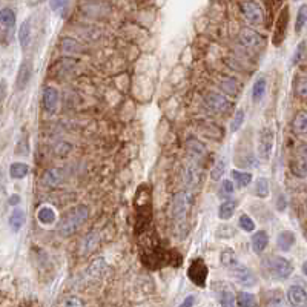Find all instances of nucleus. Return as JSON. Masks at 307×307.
Returning a JSON list of instances; mask_svg holds the SVG:
<instances>
[{"mask_svg": "<svg viewBox=\"0 0 307 307\" xmlns=\"http://www.w3.org/2000/svg\"><path fill=\"white\" fill-rule=\"evenodd\" d=\"M207 275H209V268L207 264L204 263L203 258H195L188 268V276L189 280L195 284L204 287L206 281H207Z\"/></svg>", "mask_w": 307, "mask_h": 307, "instance_id": "20e7f679", "label": "nucleus"}, {"mask_svg": "<svg viewBox=\"0 0 307 307\" xmlns=\"http://www.w3.org/2000/svg\"><path fill=\"white\" fill-rule=\"evenodd\" d=\"M225 169H226L225 161H218V163L212 167V171H211V178H212V180H221L223 174H225Z\"/></svg>", "mask_w": 307, "mask_h": 307, "instance_id": "ea45409f", "label": "nucleus"}, {"mask_svg": "<svg viewBox=\"0 0 307 307\" xmlns=\"http://www.w3.org/2000/svg\"><path fill=\"white\" fill-rule=\"evenodd\" d=\"M195 161H198V160H191V163L186 164L185 172H183V180L189 188L198 186L200 178H201V167Z\"/></svg>", "mask_w": 307, "mask_h": 307, "instance_id": "9d476101", "label": "nucleus"}, {"mask_svg": "<svg viewBox=\"0 0 307 307\" xmlns=\"http://www.w3.org/2000/svg\"><path fill=\"white\" fill-rule=\"evenodd\" d=\"M220 303H221V307H235L236 297H235V294H233L232 290H225L221 294Z\"/></svg>", "mask_w": 307, "mask_h": 307, "instance_id": "4c0bfd02", "label": "nucleus"}, {"mask_svg": "<svg viewBox=\"0 0 307 307\" xmlns=\"http://www.w3.org/2000/svg\"><path fill=\"white\" fill-rule=\"evenodd\" d=\"M266 78L264 77H258L254 83V89H252V97H254V102L258 103L263 100L264 94H266Z\"/></svg>", "mask_w": 307, "mask_h": 307, "instance_id": "bb28decb", "label": "nucleus"}, {"mask_svg": "<svg viewBox=\"0 0 307 307\" xmlns=\"http://www.w3.org/2000/svg\"><path fill=\"white\" fill-rule=\"evenodd\" d=\"M37 218L41 225L45 226H49V225H54L55 220H57V215H55V211L51 207V206H41L37 212Z\"/></svg>", "mask_w": 307, "mask_h": 307, "instance_id": "412c9836", "label": "nucleus"}, {"mask_svg": "<svg viewBox=\"0 0 307 307\" xmlns=\"http://www.w3.org/2000/svg\"><path fill=\"white\" fill-rule=\"evenodd\" d=\"M43 106L48 114H54L59 108V91L55 88H45L43 91Z\"/></svg>", "mask_w": 307, "mask_h": 307, "instance_id": "ddd939ff", "label": "nucleus"}, {"mask_svg": "<svg viewBox=\"0 0 307 307\" xmlns=\"http://www.w3.org/2000/svg\"><path fill=\"white\" fill-rule=\"evenodd\" d=\"M264 268L270 273V276L276 278V280H286L294 272L292 263L283 257H269L264 261Z\"/></svg>", "mask_w": 307, "mask_h": 307, "instance_id": "7ed1b4c3", "label": "nucleus"}, {"mask_svg": "<svg viewBox=\"0 0 307 307\" xmlns=\"http://www.w3.org/2000/svg\"><path fill=\"white\" fill-rule=\"evenodd\" d=\"M19 41H20V46L22 49H28L31 43V25H30V20H26L22 23L20 30H19Z\"/></svg>", "mask_w": 307, "mask_h": 307, "instance_id": "b1692460", "label": "nucleus"}, {"mask_svg": "<svg viewBox=\"0 0 307 307\" xmlns=\"http://www.w3.org/2000/svg\"><path fill=\"white\" fill-rule=\"evenodd\" d=\"M292 172L297 177H307V161L303 158H298L297 161L292 163Z\"/></svg>", "mask_w": 307, "mask_h": 307, "instance_id": "e433bc0d", "label": "nucleus"}, {"mask_svg": "<svg viewBox=\"0 0 307 307\" xmlns=\"http://www.w3.org/2000/svg\"><path fill=\"white\" fill-rule=\"evenodd\" d=\"M294 244H295V235H294V232L283 230L280 235H278L276 246H278V249H280V250H283V252H289Z\"/></svg>", "mask_w": 307, "mask_h": 307, "instance_id": "6ab92c4d", "label": "nucleus"}, {"mask_svg": "<svg viewBox=\"0 0 307 307\" xmlns=\"http://www.w3.org/2000/svg\"><path fill=\"white\" fill-rule=\"evenodd\" d=\"M86 218H88V207L83 204L76 206L73 209H69L62 217L57 230L62 236H69L80 229V226L86 221Z\"/></svg>", "mask_w": 307, "mask_h": 307, "instance_id": "f257e3e1", "label": "nucleus"}, {"mask_svg": "<svg viewBox=\"0 0 307 307\" xmlns=\"http://www.w3.org/2000/svg\"><path fill=\"white\" fill-rule=\"evenodd\" d=\"M300 158L306 160L307 161V145H303L301 149H300Z\"/></svg>", "mask_w": 307, "mask_h": 307, "instance_id": "49530a36", "label": "nucleus"}, {"mask_svg": "<svg viewBox=\"0 0 307 307\" xmlns=\"http://www.w3.org/2000/svg\"><path fill=\"white\" fill-rule=\"evenodd\" d=\"M269 243V236L264 230H258L257 233H254L252 240H250V244H252V250L255 254H261L264 252V249L268 247Z\"/></svg>", "mask_w": 307, "mask_h": 307, "instance_id": "a211bd4d", "label": "nucleus"}, {"mask_svg": "<svg viewBox=\"0 0 307 307\" xmlns=\"http://www.w3.org/2000/svg\"><path fill=\"white\" fill-rule=\"evenodd\" d=\"M301 270H303V273H304V275L307 276V260H306V261L303 263V266H301Z\"/></svg>", "mask_w": 307, "mask_h": 307, "instance_id": "09e8293b", "label": "nucleus"}, {"mask_svg": "<svg viewBox=\"0 0 307 307\" xmlns=\"http://www.w3.org/2000/svg\"><path fill=\"white\" fill-rule=\"evenodd\" d=\"M236 304L240 307H255L257 306V298L250 292H240L236 297Z\"/></svg>", "mask_w": 307, "mask_h": 307, "instance_id": "7c9ffc66", "label": "nucleus"}, {"mask_svg": "<svg viewBox=\"0 0 307 307\" xmlns=\"http://www.w3.org/2000/svg\"><path fill=\"white\" fill-rule=\"evenodd\" d=\"M11 206H17L19 203H20V197L19 195H11V198H9V201H8Z\"/></svg>", "mask_w": 307, "mask_h": 307, "instance_id": "a18cd8bd", "label": "nucleus"}, {"mask_svg": "<svg viewBox=\"0 0 307 307\" xmlns=\"http://www.w3.org/2000/svg\"><path fill=\"white\" fill-rule=\"evenodd\" d=\"M304 26H307V5H301L297 14L295 20V33H301L304 30Z\"/></svg>", "mask_w": 307, "mask_h": 307, "instance_id": "2f4dec72", "label": "nucleus"}, {"mask_svg": "<svg viewBox=\"0 0 307 307\" xmlns=\"http://www.w3.org/2000/svg\"><path fill=\"white\" fill-rule=\"evenodd\" d=\"M0 23H2L3 30H9L16 25V12L11 8H3L0 11Z\"/></svg>", "mask_w": 307, "mask_h": 307, "instance_id": "393cba45", "label": "nucleus"}, {"mask_svg": "<svg viewBox=\"0 0 307 307\" xmlns=\"http://www.w3.org/2000/svg\"><path fill=\"white\" fill-rule=\"evenodd\" d=\"M287 300L294 307L307 306V292L301 286H290L287 290Z\"/></svg>", "mask_w": 307, "mask_h": 307, "instance_id": "f8f14e48", "label": "nucleus"}, {"mask_svg": "<svg viewBox=\"0 0 307 307\" xmlns=\"http://www.w3.org/2000/svg\"><path fill=\"white\" fill-rule=\"evenodd\" d=\"M240 228L244 230V232H254L255 230V221L250 218L249 215L243 214L240 217Z\"/></svg>", "mask_w": 307, "mask_h": 307, "instance_id": "58836bf2", "label": "nucleus"}, {"mask_svg": "<svg viewBox=\"0 0 307 307\" xmlns=\"http://www.w3.org/2000/svg\"><path fill=\"white\" fill-rule=\"evenodd\" d=\"M203 100H204V105L209 109L214 111V113H218V114L228 113V111H230V108H232V103L226 99L225 95H221L218 92H214V91L206 92Z\"/></svg>", "mask_w": 307, "mask_h": 307, "instance_id": "423d86ee", "label": "nucleus"}, {"mask_svg": "<svg viewBox=\"0 0 307 307\" xmlns=\"http://www.w3.org/2000/svg\"><path fill=\"white\" fill-rule=\"evenodd\" d=\"M220 261H221L223 266L228 268V269H232V268L236 266V264H238V261H236V255H235V252L232 249L223 250V252L220 254Z\"/></svg>", "mask_w": 307, "mask_h": 307, "instance_id": "c85d7f7f", "label": "nucleus"}, {"mask_svg": "<svg viewBox=\"0 0 307 307\" xmlns=\"http://www.w3.org/2000/svg\"><path fill=\"white\" fill-rule=\"evenodd\" d=\"M294 129L298 134H306L307 132V113L306 111H301V113L297 114V117L294 120Z\"/></svg>", "mask_w": 307, "mask_h": 307, "instance_id": "473e14b6", "label": "nucleus"}, {"mask_svg": "<svg viewBox=\"0 0 307 307\" xmlns=\"http://www.w3.org/2000/svg\"><path fill=\"white\" fill-rule=\"evenodd\" d=\"M195 301H197V297H195V295H189V297H186L183 300V303H181L178 307H193Z\"/></svg>", "mask_w": 307, "mask_h": 307, "instance_id": "c03bdc74", "label": "nucleus"}, {"mask_svg": "<svg viewBox=\"0 0 307 307\" xmlns=\"http://www.w3.org/2000/svg\"><path fill=\"white\" fill-rule=\"evenodd\" d=\"M221 191H223V193H226V195H233L235 186L232 183V180H223L221 181Z\"/></svg>", "mask_w": 307, "mask_h": 307, "instance_id": "79ce46f5", "label": "nucleus"}, {"mask_svg": "<svg viewBox=\"0 0 307 307\" xmlns=\"http://www.w3.org/2000/svg\"><path fill=\"white\" fill-rule=\"evenodd\" d=\"M297 94L301 99L307 100V78H300L297 81Z\"/></svg>", "mask_w": 307, "mask_h": 307, "instance_id": "a19ab883", "label": "nucleus"}, {"mask_svg": "<svg viewBox=\"0 0 307 307\" xmlns=\"http://www.w3.org/2000/svg\"><path fill=\"white\" fill-rule=\"evenodd\" d=\"M45 186H51V188H55L59 186L62 181H63V169H59V167H52V169H48L41 178Z\"/></svg>", "mask_w": 307, "mask_h": 307, "instance_id": "dca6fc26", "label": "nucleus"}, {"mask_svg": "<svg viewBox=\"0 0 307 307\" xmlns=\"http://www.w3.org/2000/svg\"><path fill=\"white\" fill-rule=\"evenodd\" d=\"M255 192L260 198H268L269 197V181L268 178H258L257 180V185H255Z\"/></svg>", "mask_w": 307, "mask_h": 307, "instance_id": "72a5a7b5", "label": "nucleus"}, {"mask_svg": "<svg viewBox=\"0 0 307 307\" xmlns=\"http://www.w3.org/2000/svg\"><path fill=\"white\" fill-rule=\"evenodd\" d=\"M106 270H108V264H106L105 258L100 257L89 264V268L86 269V273L89 278H92V280H100V278L106 273Z\"/></svg>", "mask_w": 307, "mask_h": 307, "instance_id": "2eb2a0df", "label": "nucleus"}, {"mask_svg": "<svg viewBox=\"0 0 307 307\" xmlns=\"http://www.w3.org/2000/svg\"><path fill=\"white\" fill-rule=\"evenodd\" d=\"M230 272H232V275H233V278L236 281H238L241 286H246V287H254L255 286V283H257V276H255V273L250 270L249 268H246V266H243V264H236L235 268H232L230 269Z\"/></svg>", "mask_w": 307, "mask_h": 307, "instance_id": "6e6552de", "label": "nucleus"}, {"mask_svg": "<svg viewBox=\"0 0 307 307\" xmlns=\"http://www.w3.org/2000/svg\"><path fill=\"white\" fill-rule=\"evenodd\" d=\"M186 148H188V154L192 157V160H198V158H201L204 154H206L204 145L200 140H197V138H193V137L188 138Z\"/></svg>", "mask_w": 307, "mask_h": 307, "instance_id": "f3484780", "label": "nucleus"}, {"mask_svg": "<svg viewBox=\"0 0 307 307\" xmlns=\"http://www.w3.org/2000/svg\"><path fill=\"white\" fill-rule=\"evenodd\" d=\"M192 193L188 191H181L174 195L171 201V217L175 220L177 225H183L186 221V215L192 206Z\"/></svg>", "mask_w": 307, "mask_h": 307, "instance_id": "f03ea898", "label": "nucleus"}, {"mask_svg": "<svg viewBox=\"0 0 307 307\" xmlns=\"http://www.w3.org/2000/svg\"><path fill=\"white\" fill-rule=\"evenodd\" d=\"M258 157L263 161H268L270 158V154L273 149V131L270 128H263L258 134Z\"/></svg>", "mask_w": 307, "mask_h": 307, "instance_id": "39448f33", "label": "nucleus"}, {"mask_svg": "<svg viewBox=\"0 0 307 307\" xmlns=\"http://www.w3.org/2000/svg\"><path fill=\"white\" fill-rule=\"evenodd\" d=\"M243 16L246 17V20L252 25H261L264 20V12L260 3L257 2H246L240 5Z\"/></svg>", "mask_w": 307, "mask_h": 307, "instance_id": "0eeeda50", "label": "nucleus"}, {"mask_svg": "<svg viewBox=\"0 0 307 307\" xmlns=\"http://www.w3.org/2000/svg\"><path fill=\"white\" fill-rule=\"evenodd\" d=\"M235 209H236V203L229 200V201H225L220 207H218V218L220 220H229L233 217L235 214Z\"/></svg>", "mask_w": 307, "mask_h": 307, "instance_id": "cd10ccee", "label": "nucleus"}, {"mask_svg": "<svg viewBox=\"0 0 307 307\" xmlns=\"http://www.w3.org/2000/svg\"><path fill=\"white\" fill-rule=\"evenodd\" d=\"M236 235V230L233 226H229V225H221L218 229H217V236L218 238H223V240H229V238H233Z\"/></svg>", "mask_w": 307, "mask_h": 307, "instance_id": "f704fd0d", "label": "nucleus"}, {"mask_svg": "<svg viewBox=\"0 0 307 307\" xmlns=\"http://www.w3.org/2000/svg\"><path fill=\"white\" fill-rule=\"evenodd\" d=\"M304 307H307V306H304Z\"/></svg>", "mask_w": 307, "mask_h": 307, "instance_id": "8fccbe9b", "label": "nucleus"}, {"mask_svg": "<svg viewBox=\"0 0 307 307\" xmlns=\"http://www.w3.org/2000/svg\"><path fill=\"white\" fill-rule=\"evenodd\" d=\"M303 48H304V43H300L298 51H297V55H294V63H298V60H300V55L303 54Z\"/></svg>", "mask_w": 307, "mask_h": 307, "instance_id": "de8ad7c7", "label": "nucleus"}, {"mask_svg": "<svg viewBox=\"0 0 307 307\" xmlns=\"http://www.w3.org/2000/svg\"><path fill=\"white\" fill-rule=\"evenodd\" d=\"M287 23H289V8L284 6V9L280 14V17H278V20H276V26H275V31H273L272 41H273L275 46H280L283 43V40L286 37Z\"/></svg>", "mask_w": 307, "mask_h": 307, "instance_id": "1a4fd4ad", "label": "nucleus"}, {"mask_svg": "<svg viewBox=\"0 0 307 307\" xmlns=\"http://www.w3.org/2000/svg\"><path fill=\"white\" fill-rule=\"evenodd\" d=\"M238 41L244 48H257L263 43V37L257 31L250 30V28H243L238 34Z\"/></svg>", "mask_w": 307, "mask_h": 307, "instance_id": "9b49d317", "label": "nucleus"}, {"mask_svg": "<svg viewBox=\"0 0 307 307\" xmlns=\"http://www.w3.org/2000/svg\"><path fill=\"white\" fill-rule=\"evenodd\" d=\"M31 74H33V65L25 60L22 62L20 68H19V74H17V81H16V86H17V91H23L28 85V81L31 78Z\"/></svg>", "mask_w": 307, "mask_h": 307, "instance_id": "4468645a", "label": "nucleus"}, {"mask_svg": "<svg viewBox=\"0 0 307 307\" xmlns=\"http://www.w3.org/2000/svg\"><path fill=\"white\" fill-rule=\"evenodd\" d=\"M28 172H30V166L25 164V163H12L9 166V175L14 180L25 178L28 175Z\"/></svg>", "mask_w": 307, "mask_h": 307, "instance_id": "a878e982", "label": "nucleus"}, {"mask_svg": "<svg viewBox=\"0 0 307 307\" xmlns=\"http://www.w3.org/2000/svg\"><path fill=\"white\" fill-rule=\"evenodd\" d=\"M99 240H100V236L97 232H89L86 235V238L83 240V244H81V255H89L92 250L99 246Z\"/></svg>", "mask_w": 307, "mask_h": 307, "instance_id": "4be33fe9", "label": "nucleus"}, {"mask_svg": "<svg viewBox=\"0 0 307 307\" xmlns=\"http://www.w3.org/2000/svg\"><path fill=\"white\" fill-rule=\"evenodd\" d=\"M230 178L235 181L236 185H240L241 188H244V186L250 185V181H252V174L250 172H241V171H232Z\"/></svg>", "mask_w": 307, "mask_h": 307, "instance_id": "c756f323", "label": "nucleus"}, {"mask_svg": "<svg viewBox=\"0 0 307 307\" xmlns=\"http://www.w3.org/2000/svg\"><path fill=\"white\" fill-rule=\"evenodd\" d=\"M244 120H246L244 109L240 108V109L235 113V115H233V120H232V124H230V131H232V132H236V131H238V129L243 126Z\"/></svg>", "mask_w": 307, "mask_h": 307, "instance_id": "c9c22d12", "label": "nucleus"}, {"mask_svg": "<svg viewBox=\"0 0 307 307\" xmlns=\"http://www.w3.org/2000/svg\"><path fill=\"white\" fill-rule=\"evenodd\" d=\"M220 88H221V91L225 92V94H228V95H236L238 94V91H240V86H238V83H236V80L233 78V77H223L221 80H220Z\"/></svg>", "mask_w": 307, "mask_h": 307, "instance_id": "5701e85b", "label": "nucleus"}, {"mask_svg": "<svg viewBox=\"0 0 307 307\" xmlns=\"http://www.w3.org/2000/svg\"><path fill=\"white\" fill-rule=\"evenodd\" d=\"M63 307H83V301L77 297H71V298L65 300Z\"/></svg>", "mask_w": 307, "mask_h": 307, "instance_id": "37998d69", "label": "nucleus"}, {"mask_svg": "<svg viewBox=\"0 0 307 307\" xmlns=\"http://www.w3.org/2000/svg\"><path fill=\"white\" fill-rule=\"evenodd\" d=\"M25 212H23V209L20 207H16V209H12V212L9 215V228L12 229L14 233H17L22 226L25 225Z\"/></svg>", "mask_w": 307, "mask_h": 307, "instance_id": "aec40b11", "label": "nucleus"}]
</instances>
